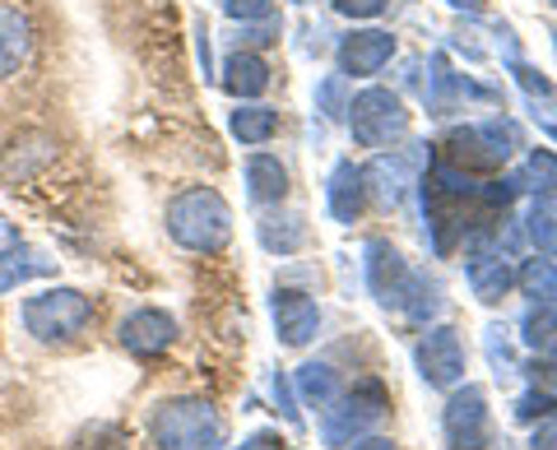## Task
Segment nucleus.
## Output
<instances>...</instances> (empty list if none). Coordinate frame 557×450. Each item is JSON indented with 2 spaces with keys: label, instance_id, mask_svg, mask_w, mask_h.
Listing matches in <instances>:
<instances>
[{
  "label": "nucleus",
  "instance_id": "a211bd4d",
  "mask_svg": "<svg viewBox=\"0 0 557 450\" xmlns=\"http://www.w3.org/2000/svg\"><path fill=\"white\" fill-rule=\"evenodd\" d=\"M242 172H247L251 204H284V196H288V167L278 163L274 153H251Z\"/></svg>",
  "mask_w": 557,
  "mask_h": 450
},
{
  "label": "nucleus",
  "instance_id": "e433bc0d",
  "mask_svg": "<svg viewBox=\"0 0 557 450\" xmlns=\"http://www.w3.org/2000/svg\"><path fill=\"white\" fill-rule=\"evenodd\" d=\"M530 446H534V450H557V409H548L544 418L534 423V432H530Z\"/></svg>",
  "mask_w": 557,
  "mask_h": 450
},
{
  "label": "nucleus",
  "instance_id": "9b49d317",
  "mask_svg": "<svg viewBox=\"0 0 557 450\" xmlns=\"http://www.w3.org/2000/svg\"><path fill=\"white\" fill-rule=\"evenodd\" d=\"M368 261H362V270H368V288H372V298L381 307H405V288H409V261L399 255V247H391L386 237H376L368 241Z\"/></svg>",
  "mask_w": 557,
  "mask_h": 450
},
{
  "label": "nucleus",
  "instance_id": "c756f323",
  "mask_svg": "<svg viewBox=\"0 0 557 450\" xmlns=\"http://www.w3.org/2000/svg\"><path fill=\"white\" fill-rule=\"evenodd\" d=\"M223 14L237 24H270L274 20V5L278 0H219Z\"/></svg>",
  "mask_w": 557,
  "mask_h": 450
},
{
  "label": "nucleus",
  "instance_id": "f8f14e48",
  "mask_svg": "<svg viewBox=\"0 0 557 450\" xmlns=\"http://www.w3.org/2000/svg\"><path fill=\"white\" fill-rule=\"evenodd\" d=\"M469 98H493L487 89H479L469 75H456L446 61V51H432L428 61V84H423V102L432 116H456Z\"/></svg>",
  "mask_w": 557,
  "mask_h": 450
},
{
  "label": "nucleus",
  "instance_id": "37998d69",
  "mask_svg": "<svg viewBox=\"0 0 557 450\" xmlns=\"http://www.w3.org/2000/svg\"><path fill=\"white\" fill-rule=\"evenodd\" d=\"M548 251H553V255H557V228H553V241H548Z\"/></svg>",
  "mask_w": 557,
  "mask_h": 450
},
{
  "label": "nucleus",
  "instance_id": "c85d7f7f",
  "mask_svg": "<svg viewBox=\"0 0 557 450\" xmlns=\"http://www.w3.org/2000/svg\"><path fill=\"white\" fill-rule=\"evenodd\" d=\"M75 450H131V441H126V432H121V427H112V423H94V427H84V432H79Z\"/></svg>",
  "mask_w": 557,
  "mask_h": 450
},
{
  "label": "nucleus",
  "instance_id": "473e14b6",
  "mask_svg": "<svg viewBox=\"0 0 557 450\" xmlns=\"http://www.w3.org/2000/svg\"><path fill=\"white\" fill-rule=\"evenodd\" d=\"M553 228H557V218H553V200H539L534 210H530V237L539 241V251H548Z\"/></svg>",
  "mask_w": 557,
  "mask_h": 450
},
{
  "label": "nucleus",
  "instance_id": "bb28decb",
  "mask_svg": "<svg viewBox=\"0 0 557 450\" xmlns=\"http://www.w3.org/2000/svg\"><path fill=\"white\" fill-rule=\"evenodd\" d=\"M520 339H525V349H553L557 343V311H553V302H534L530 311H525V321H520Z\"/></svg>",
  "mask_w": 557,
  "mask_h": 450
},
{
  "label": "nucleus",
  "instance_id": "a18cd8bd",
  "mask_svg": "<svg viewBox=\"0 0 557 450\" xmlns=\"http://www.w3.org/2000/svg\"><path fill=\"white\" fill-rule=\"evenodd\" d=\"M553 372H557V353H553Z\"/></svg>",
  "mask_w": 557,
  "mask_h": 450
},
{
  "label": "nucleus",
  "instance_id": "f257e3e1",
  "mask_svg": "<svg viewBox=\"0 0 557 450\" xmlns=\"http://www.w3.org/2000/svg\"><path fill=\"white\" fill-rule=\"evenodd\" d=\"M168 233L177 247L196 255H214L233 241V210L214 186H186L168 204Z\"/></svg>",
  "mask_w": 557,
  "mask_h": 450
},
{
  "label": "nucleus",
  "instance_id": "2f4dec72",
  "mask_svg": "<svg viewBox=\"0 0 557 450\" xmlns=\"http://www.w3.org/2000/svg\"><path fill=\"white\" fill-rule=\"evenodd\" d=\"M317 102H321V112L330 116V121H339L344 116V75H330V79H321L317 84Z\"/></svg>",
  "mask_w": 557,
  "mask_h": 450
},
{
  "label": "nucleus",
  "instance_id": "9d476101",
  "mask_svg": "<svg viewBox=\"0 0 557 450\" xmlns=\"http://www.w3.org/2000/svg\"><path fill=\"white\" fill-rule=\"evenodd\" d=\"M270 321H274V335L284 339L288 349H307V343L317 339V330H321V307L298 288H274Z\"/></svg>",
  "mask_w": 557,
  "mask_h": 450
},
{
  "label": "nucleus",
  "instance_id": "7ed1b4c3",
  "mask_svg": "<svg viewBox=\"0 0 557 450\" xmlns=\"http://www.w3.org/2000/svg\"><path fill=\"white\" fill-rule=\"evenodd\" d=\"M450 163L465 172H497L516 159L520 149V126L511 116H487V121H469V126L450 130Z\"/></svg>",
  "mask_w": 557,
  "mask_h": 450
},
{
  "label": "nucleus",
  "instance_id": "2eb2a0df",
  "mask_svg": "<svg viewBox=\"0 0 557 450\" xmlns=\"http://www.w3.org/2000/svg\"><path fill=\"white\" fill-rule=\"evenodd\" d=\"M325 210L335 223H358L362 218V210H368V182H362V167H354L348 159H339L335 167H330Z\"/></svg>",
  "mask_w": 557,
  "mask_h": 450
},
{
  "label": "nucleus",
  "instance_id": "c03bdc74",
  "mask_svg": "<svg viewBox=\"0 0 557 450\" xmlns=\"http://www.w3.org/2000/svg\"><path fill=\"white\" fill-rule=\"evenodd\" d=\"M548 135H553V140H557V126H548Z\"/></svg>",
  "mask_w": 557,
  "mask_h": 450
},
{
  "label": "nucleus",
  "instance_id": "f704fd0d",
  "mask_svg": "<svg viewBox=\"0 0 557 450\" xmlns=\"http://www.w3.org/2000/svg\"><path fill=\"white\" fill-rule=\"evenodd\" d=\"M391 0H335V10L344 20H376V14H386Z\"/></svg>",
  "mask_w": 557,
  "mask_h": 450
},
{
  "label": "nucleus",
  "instance_id": "4be33fe9",
  "mask_svg": "<svg viewBox=\"0 0 557 450\" xmlns=\"http://www.w3.org/2000/svg\"><path fill=\"white\" fill-rule=\"evenodd\" d=\"M293 386H298L302 400L321 413L339 400V372L330 367V362H302V367L293 372Z\"/></svg>",
  "mask_w": 557,
  "mask_h": 450
},
{
  "label": "nucleus",
  "instance_id": "ea45409f",
  "mask_svg": "<svg viewBox=\"0 0 557 450\" xmlns=\"http://www.w3.org/2000/svg\"><path fill=\"white\" fill-rule=\"evenodd\" d=\"M10 247H20V233H14L10 223H0V251H10Z\"/></svg>",
  "mask_w": 557,
  "mask_h": 450
},
{
  "label": "nucleus",
  "instance_id": "aec40b11",
  "mask_svg": "<svg viewBox=\"0 0 557 450\" xmlns=\"http://www.w3.org/2000/svg\"><path fill=\"white\" fill-rule=\"evenodd\" d=\"M223 89L237 102H251L270 89V65L256 57V51H233L228 65H223Z\"/></svg>",
  "mask_w": 557,
  "mask_h": 450
},
{
  "label": "nucleus",
  "instance_id": "4c0bfd02",
  "mask_svg": "<svg viewBox=\"0 0 557 450\" xmlns=\"http://www.w3.org/2000/svg\"><path fill=\"white\" fill-rule=\"evenodd\" d=\"M196 51H200V71H205V79H214V61H209V28H205V24H196Z\"/></svg>",
  "mask_w": 557,
  "mask_h": 450
},
{
  "label": "nucleus",
  "instance_id": "49530a36",
  "mask_svg": "<svg viewBox=\"0 0 557 450\" xmlns=\"http://www.w3.org/2000/svg\"><path fill=\"white\" fill-rule=\"evenodd\" d=\"M548 5H557V0H548Z\"/></svg>",
  "mask_w": 557,
  "mask_h": 450
},
{
  "label": "nucleus",
  "instance_id": "a19ab883",
  "mask_svg": "<svg viewBox=\"0 0 557 450\" xmlns=\"http://www.w3.org/2000/svg\"><path fill=\"white\" fill-rule=\"evenodd\" d=\"M450 10H465V14H483V0H446Z\"/></svg>",
  "mask_w": 557,
  "mask_h": 450
},
{
  "label": "nucleus",
  "instance_id": "cd10ccee",
  "mask_svg": "<svg viewBox=\"0 0 557 450\" xmlns=\"http://www.w3.org/2000/svg\"><path fill=\"white\" fill-rule=\"evenodd\" d=\"M511 79L520 84V93H525L534 108L557 112V84L544 71H534V65H525V61H511Z\"/></svg>",
  "mask_w": 557,
  "mask_h": 450
},
{
  "label": "nucleus",
  "instance_id": "c9c22d12",
  "mask_svg": "<svg viewBox=\"0 0 557 450\" xmlns=\"http://www.w3.org/2000/svg\"><path fill=\"white\" fill-rule=\"evenodd\" d=\"M274 404H278V413H284V418H288L293 427H298V423H302V413H298V404H293V380H288L284 372H278V376H274Z\"/></svg>",
  "mask_w": 557,
  "mask_h": 450
},
{
  "label": "nucleus",
  "instance_id": "f03ea898",
  "mask_svg": "<svg viewBox=\"0 0 557 450\" xmlns=\"http://www.w3.org/2000/svg\"><path fill=\"white\" fill-rule=\"evenodd\" d=\"M159 450H214L223 441V418L209 400H168L149 423Z\"/></svg>",
  "mask_w": 557,
  "mask_h": 450
},
{
  "label": "nucleus",
  "instance_id": "58836bf2",
  "mask_svg": "<svg viewBox=\"0 0 557 450\" xmlns=\"http://www.w3.org/2000/svg\"><path fill=\"white\" fill-rule=\"evenodd\" d=\"M237 450H278V437H274V432H256V437H247Z\"/></svg>",
  "mask_w": 557,
  "mask_h": 450
},
{
  "label": "nucleus",
  "instance_id": "dca6fc26",
  "mask_svg": "<svg viewBox=\"0 0 557 450\" xmlns=\"http://www.w3.org/2000/svg\"><path fill=\"white\" fill-rule=\"evenodd\" d=\"M33 51V20L24 5L14 0H0V79L20 75V65Z\"/></svg>",
  "mask_w": 557,
  "mask_h": 450
},
{
  "label": "nucleus",
  "instance_id": "393cba45",
  "mask_svg": "<svg viewBox=\"0 0 557 450\" xmlns=\"http://www.w3.org/2000/svg\"><path fill=\"white\" fill-rule=\"evenodd\" d=\"M516 284L534 302H557V265L548 255H530V261L516 270Z\"/></svg>",
  "mask_w": 557,
  "mask_h": 450
},
{
  "label": "nucleus",
  "instance_id": "a878e982",
  "mask_svg": "<svg viewBox=\"0 0 557 450\" xmlns=\"http://www.w3.org/2000/svg\"><path fill=\"white\" fill-rule=\"evenodd\" d=\"M442 284L437 279H428V274H409V288H405V316H413V321H432L442 311Z\"/></svg>",
  "mask_w": 557,
  "mask_h": 450
},
{
  "label": "nucleus",
  "instance_id": "6e6552de",
  "mask_svg": "<svg viewBox=\"0 0 557 450\" xmlns=\"http://www.w3.org/2000/svg\"><path fill=\"white\" fill-rule=\"evenodd\" d=\"M413 362H418V376H423L432 390H456L465 380V339H460V330L456 325H432V330L418 339Z\"/></svg>",
  "mask_w": 557,
  "mask_h": 450
},
{
  "label": "nucleus",
  "instance_id": "39448f33",
  "mask_svg": "<svg viewBox=\"0 0 557 450\" xmlns=\"http://www.w3.org/2000/svg\"><path fill=\"white\" fill-rule=\"evenodd\" d=\"M344 121H348L354 145H362V149H391L409 135V108H405V98L391 93V89L354 93L344 108Z\"/></svg>",
  "mask_w": 557,
  "mask_h": 450
},
{
  "label": "nucleus",
  "instance_id": "4468645a",
  "mask_svg": "<svg viewBox=\"0 0 557 450\" xmlns=\"http://www.w3.org/2000/svg\"><path fill=\"white\" fill-rule=\"evenodd\" d=\"M362 182H368V196L381 204V210H399L413 186V167L405 153H376V159L362 167Z\"/></svg>",
  "mask_w": 557,
  "mask_h": 450
},
{
  "label": "nucleus",
  "instance_id": "6ab92c4d",
  "mask_svg": "<svg viewBox=\"0 0 557 450\" xmlns=\"http://www.w3.org/2000/svg\"><path fill=\"white\" fill-rule=\"evenodd\" d=\"M47 274H57V261H51L47 251L38 247H10V251H0V292H14L20 284L28 279H47Z\"/></svg>",
  "mask_w": 557,
  "mask_h": 450
},
{
  "label": "nucleus",
  "instance_id": "5701e85b",
  "mask_svg": "<svg viewBox=\"0 0 557 450\" xmlns=\"http://www.w3.org/2000/svg\"><path fill=\"white\" fill-rule=\"evenodd\" d=\"M228 130L242 145H270L278 135V112L265 108V102H242V108L228 116Z\"/></svg>",
  "mask_w": 557,
  "mask_h": 450
},
{
  "label": "nucleus",
  "instance_id": "20e7f679",
  "mask_svg": "<svg viewBox=\"0 0 557 450\" xmlns=\"http://www.w3.org/2000/svg\"><path fill=\"white\" fill-rule=\"evenodd\" d=\"M20 321L33 339L42 343H61V339H75L89 330L94 321V302L84 298L79 288H42L20 307Z\"/></svg>",
  "mask_w": 557,
  "mask_h": 450
},
{
  "label": "nucleus",
  "instance_id": "79ce46f5",
  "mask_svg": "<svg viewBox=\"0 0 557 450\" xmlns=\"http://www.w3.org/2000/svg\"><path fill=\"white\" fill-rule=\"evenodd\" d=\"M354 450H395V446L381 441V437H368V441H354Z\"/></svg>",
  "mask_w": 557,
  "mask_h": 450
},
{
  "label": "nucleus",
  "instance_id": "1a4fd4ad",
  "mask_svg": "<svg viewBox=\"0 0 557 450\" xmlns=\"http://www.w3.org/2000/svg\"><path fill=\"white\" fill-rule=\"evenodd\" d=\"M391 57H395V38L386 28H354L335 42V65L344 79H372L386 71Z\"/></svg>",
  "mask_w": 557,
  "mask_h": 450
},
{
  "label": "nucleus",
  "instance_id": "72a5a7b5",
  "mask_svg": "<svg viewBox=\"0 0 557 450\" xmlns=\"http://www.w3.org/2000/svg\"><path fill=\"white\" fill-rule=\"evenodd\" d=\"M548 409H553V400H548L544 390H525V395L516 400V423H539Z\"/></svg>",
  "mask_w": 557,
  "mask_h": 450
},
{
  "label": "nucleus",
  "instance_id": "ddd939ff",
  "mask_svg": "<svg viewBox=\"0 0 557 450\" xmlns=\"http://www.w3.org/2000/svg\"><path fill=\"white\" fill-rule=\"evenodd\" d=\"M172 339H177V321L159 307H139L121 321V349L135 358H159L172 349Z\"/></svg>",
  "mask_w": 557,
  "mask_h": 450
},
{
  "label": "nucleus",
  "instance_id": "423d86ee",
  "mask_svg": "<svg viewBox=\"0 0 557 450\" xmlns=\"http://www.w3.org/2000/svg\"><path fill=\"white\" fill-rule=\"evenodd\" d=\"M381 413H386V390H381L376 380H362V386H354V395H339V400L325 409L321 437H325V446L344 450V446L368 437L381 423Z\"/></svg>",
  "mask_w": 557,
  "mask_h": 450
},
{
  "label": "nucleus",
  "instance_id": "f3484780",
  "mask_svg": "<svg viewBox=\"0 0 557 450\" xmlns=\"http://www.w3.org/2000/svg\"><path fill=\"white\" fill-rule=\"evenodd\" d=\"M465 284H469V292H474L483 307H497L511 292L516 270H511L507 255H474V261L465 265Z\"/></svg>",
  "mask_w": 557,
  "mask_h": 450
},
{
  "label": "nucleus",
  "instance_id": "7c9ffc66",
  "mask_svg": "<svg viewBox=\"0 0 557 450\" xmlns=\"http://www.w3.org/2000/svg\"><path fill=\"white\" fill-rule=\"evenodd\" d=\"M487 358H493V367H497V376H511L516 372V353H511V339H507V330L502 325H487Z\"/></svg>",
  "mask_w": 557,
  "mask_h": 450
},
{
  "label": "nucleus",
  "instance_id": "b1692460",
  "mask_svg": "<svg viewBox=\"0 0 557 450\" xmlns=\"http://www.w3.org/2000/svg\"><path fill=\"white\" fill-rule=\"evenodd\" d=\"M520 190H534L539 200H557V153L553 149H530L525 172H520Z\"/></svg>",
  "mask_w": 557,
  "mask_h": 450
},
{
  "label": "nucleus",
  "instance_id": "412c9836",
  "mask_svg": "<svg viewBox=\"0 0 557 450\" xmlns=\"http://www.w3.org/2000/svg\"><path fill=\"white\" fill-rule=\"evenodd\" d=\"M256 237H260V247H265L270 255H293V251H302L307 247V218L302 214H265L256 223Z\"/></svg>",
  "mask_w": 557,
  "mask_h": 450
},
{
  "label": "nucleus",
  "instance_id": "0eeeda50",
  "mask_svg": "<svg viewBox=\"0 0 557 450\" xmlns=\"http://www.w3.org/2000/svg\"><path fill=\"white\" fill-rule=\"evenodd\" d=\"M442 437L450 450H487L493 446V413H487V390L483 386H460L450 390L442 409Z\"/></svg>",
  "mask_w": 557,
  "mask_h": 450
}]
</instances>
